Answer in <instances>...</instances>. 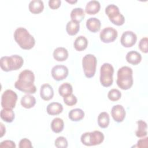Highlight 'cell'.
I'll use <instances>...</instances> for the list:
<instances>
[{
	"label": "cell",
	"mask_w": 148,
	"mask_h": 148,
	"mask_svg": "<svg viewBox=\"0 0 148 148\" xmlns=\"http://www.w3.org/2000/svg\"><path fill=\"white\" fill-rule=\"evenodd\" d=\"M69 119L72 121H79L82 120L84 117V112L79 108L72 109L68 113Z\"/></svg>",
	"instance_id": "cb8c5ba5"
},
{
	"label": "cell",
	"mask_w": 148,
	"mask_h": 148,
	"mask_svg": "<svg viewBox=\"0 0 148 148\" xmlns=\"http://www.w3.org/2000/svg\"><path fill=\"white\" fill-rule=\"evenodd\" d=\"M61 1L60 0H50L49 1V6L51 9H57L61 6Z\"/></svg>",
	"instance_id": "d590c367"
},
{
	"label": "cell",
	"mask_w": 148,
	"mask_h": 148,
	"mask_svg": "<svg viewBox=\"0 0 148 148\" xmlns=\"http://www.w3.org/2000/svg\"><path fill=\"white\" fill-rule=\"evenodd\" d=\"M0 124H1V137H2L3 136V135L5 134V132H6L5 127L3 125V124L2 123H1Z\"/></svg>",
	"instance_id": "f35d334b"
},
{
	"label": "cell",
	"mask_w": 148,
	"mask_h": 148,
	"mask_svg": "<svg viewBox=\"0 0 148 148\" xmlns=\"http://www.w3.org/2000/svg\"><path fill=\"white\" fill-rule=\"evenodd\" d=\"M0 147H10L15 148L16 145L15 143L10 140H5L2 142L0 144Z\"/></svg>",
	"instance_id": "8d00e7d4"
},
{
	"label": "cell",
	"mask_w": 148,
	"mask_h": 148,
	"mask_svg": "<svg viewBox=\"0 0 148 148\" xmlns=\"http://www.w3.org/2000/svg\"><path fill=\"white\" fill-rule=\"evenodd\" d=\"M126 112L124 107L121 105H116L112 107L111 115L113 120L117 122H122L125 117Z\"/></svg>",
	"instance_id": "4fadbf2b"
},
{
	"label": "cell",
	"mask_w": 148,
	"mask_h": 148,
	"mask_svg": "<svg viewBox=\"0 0 148 148\" xmlns=\"http://www.w3.org/2000/svg\"><path fill=\"white\" fill-rule=\"evenodd\" d=\"M51 129L55 133H60L62 131L64 127V123L62 119L56 117L54 118L51 123Z\"/></svg>",
	"instance_id": "83f0119b"
},
{
	"label": "cell",
	"mask_w": 148,
	"mask_h": 148,
	"mask_svg": "<svg viewBox=\"0 0 148 148\" xmlns=\"http://www.w3.org/2000/svg\"><path fill=\"white\" fill-rule=\"evenodd\" d=\"M136 35L131 31L124 32L120 39L121 45L125 47H131L133 46L136 43Z\"/></svg>",
	"instance_id": "8fae6325"
},
{
	"label": "cell",
	"mask_w": 148,
	"mask_h": 148,
	"mask_svg": "<svg viewBox=\"0 0 148 148\" xmlns=\"http://www.w3.org/2000/svg\"><path fill=\"white\" fill-rule=\"evenodd\" d=\"M34 81L35 76L33 72L25 69L20 73L18 80L14 83V87L23 92L34 94L36 91V86L34 84Z\"/></svg>",
	"instance_id": "6da1fadb"
},
{
	"label": "cell",
	"mask_w": 148,
	"mask_h": 148,
	"mask_svg": "<svg viewBox=\"0 0 148 148\" xmlns=\"http://www.w3.org/2000/svg\"><path fill=\"white\" fill-rule=\"evenodd\" d=\"M14 38L18 46L24 50L31 49L35 44L34 36L24 27H19L15 30Z\"/></svg>",
	"instance_id": "7a4b0ae2"
},
{
	"label": "cell",
	"mask_w": 148,
	"mask_h": 148,
	"mask_svg": "<svg viewBox=\"0 0 148 148\" xmlns=\"http://www.w3.org/2000/svg\"><path fill=\"white\" fill-rule=\"evenodd\" d=\"M101 23L96 17H91L86 21V27L91 32H97L100 30Z\"/></svg>",
	"instance_id": "2e32d148"
},
{
	"label": "cell",
	"mask_w": 148,
	"mask_h": 148,
	"mask_svg": "<svg viewBox=\"0 0 148 148\" xmlns=\"http://www.w3.org/2000/svg\"><path fill=\"white\" fill-rule=\"evenodd\" d=\"M147 143H148V138L145 137L144 138L139 139L136 146L135 147H147Z\"/></svg>",
	"instance_id": "74e56055"
},
{
	"label": "cell",
	"mask_w": 148,
	"mask_h": 148,
	"mask_svg": "<svg viewBox=\"0 0 148 148\" xmlns=\"http://www.w3.org/2000/svg\"><path fill=\"white\" fill-rule=\"evenodd\" d=\"M23 63V58L18 55L4 56L0 60L1 68L5 72L18 70L21 68Z\"/></svg>",
	"instance_id": "277c9868"
},
{
	"label": "cell",
	"mask_w": 148,
	"mask_h": 148,
	"mask_svg": "<svg viewBox=\"0 0 148 148\" xmlns=\"http://www.w3.org/2000/svg\"><path fill=\"white\" fill-rule=\"evenodd\" d=\"M20 103L21 106L24 108L30 109L33 108L36 104V99L34 96L28 94L24 95L21 98Z\"/></svg>",
	"instance_id": "44dd1931"
},
{
	"label": "cell",
	"mask_w": 148,
	"mask_h": 148,
	"mask_svg": "<svg viewBox=\"0 0 148 148\" xmlns=\"http://www.w3.org/2000/svg\"><path fill=\"white\" fill-rule=\"evenodd\" d=\"M118 34L117 30L113 27H108L103 28L100 32L99 37L101 40L105 43H109L114 42L117 37Z\"/></svg>",
	"instance_id": "30bf717a"
},
{
	"label": "cell",
	"mask_w": 148,
	"mask_h": 148,
	"mask_svg": "<svg viewBox=\"0 0 148 148\" xmlns=\"http://www.w3.org/2000/svg\"><path fill=\"white\" fill-rule=\"evenodd\" d=\"M97 58L93 54H86L82 60V66L84 75L87 78L92 77L96 72Z\"/></svg>",
	"instance_id": "8992f818"
},
{
	"label": "cell",
	"mask_w": 148,
	"mask_h": 148,
	"mask_svg": "<svg viewBox=\"0 0 148 148\" xmlns=\"http://www.w3.org/2000/svg\"><path fill=\"white\" fill-rule=\"evenodd\" d=\"M88 45V40L84 36H79L75 39L73 46L75 49L79 51H82L85 50Z\"/></svg>",
	"instance_id": "7402d4cb"
},
{
	"label": "cell",
	"mask_w": 148,
	"mask_h": 148,
	"mask_svg": "<svg viewBox=\"0 0 148 148\" xmlns=\"http://www.w3.org/2000/svg\"><path fill=\"white\" fill-rule=\"evenodd\" d=\"M103 140L104 135L99 131L85 132L82 135L80 138L82 143L88 146L100 145Z\"/></svg>",
	"instance_id": "5b68a950"
},
{
	"label": "cell",
	"mask_w": 148,
	"mask_h": 148,
	"mask_svg": "<svg viewBox=\"0 0 148 148\" xmlns=\"http://www.w3.org/2000/svg\"><path fill=\"white\" fill-rule=\"evenodd\" d=\"M62 110L63 106L60 103L58 102H51L49 103L46 108V111L47 113L51 116L58 115L62 113Z\"/></svg>",
	"instance_id": "d6986e66"
},
{
	"label": "cell",
	"mask_w": 148,
	"mask_h": 148,
	"mask_svg": "<svg viewBox=\"0 0 148 148\" xmlns=\"http://www.w3.org/2000/svg\"><path fill=\"white\" fill-rule=\"evenodd\" d=\"M20 148H32V145L31 142L27 138H23L20 140L18 145Z\"/></svg>",
	"instance_id": "e575fe53"
},
{
	"label": "cell",
	"mask_w": 148,
	"mask_h": 148,
	"mask_svg": "<svg viewBox=\"0 0 148 148\" xmlns=\"http://www.w3.org/2000/svg\"><path fill=\"white\" fill-rule=\"evenodd\" d=\"M114 68L109 63H104L102 65L100 69V83L105 87H108L112 85L113 82V75Z\"/></svg>",
	"instance_id": "52a82bcc"
},
{
	"label": "cell",
	"mask_w": 148,
	"mask_h": 148,
	"mask_svg": "<svg viewBox=\"0 0 148 148\" xmlns=\"http://www.w3.org/2000/svg\"><path fill=\"white\" fill-rule=\"evenodd\" d=\"M132 69L127 66L120 68L117 71V85L123 90L130 89L133 85Z\"/></svg>",
	"instance_id": "3957f363"
},
{
	"label": "cell",
	"mask_w": 148,
	"mask_h": 148,
	"mask_svg": "<svg viewBox=\"0 0 148 148\" xmlns=\"http://www.w3.org/2000/svg\"><path fill=\"white\" fill-rule=\"evenodd\" d=\"M147 42L148 38L147 37H145L140 39L138 45L139 49L142 52L144 53H147Z\"/></svg>",
	"instance_id": "836d02e7"
},
{
	"label": "cell",
	"mask_w": 148,
	"mask_h": 148,
	"mask_svg": "<svg viewBox=\"0 0 148 148\" xmlns=\"http://www.w3.org/2000/svg\"><path fill=\"white\" fill-rule=\"evenodd\" d=\"M121 92L116 88H113L109 90L108 94V97L109 100L112 101H117L121 98Z\"/></svg>",
	"instance_id": "4dcf8cb0"
},
{
	"label": "cell",
	"mask_w": 148,
	"mask_h": 148,
	"mask_svg": "<svg viewBox=\"0 0 148 148\" xmlns=\"http://www.w3.org/2000/svg\"><path fill=\"white\" fill-rule=\"evenodd\" d=\"M105 13L108 16L109 20L113 24L120 26L124 24L125 18L124 16L120 12L119 8L114 5L110 4L105 8Z\"/></svg>",
	"instance_id": "ba28073f"
},
{
	"label": "cell",
	"mask_w": 148,
	"mask_h": 148,
	"mask_svg": "<svg viewBox=\"0 0 148 148\" xmlns=\"http://www.w3.org/2000/svg\"><path fill=\"white\" fill-rule=\"evenodd\" d=\"M110 122L109 114L106 112H102L98 116V124L102 128H106L108 127Z\"/></svg>",
	"instance_id": "f1b7e54d"
},
{
	"label": "cell",
	"mask_w": 148,
	"mask_h": 148,
	"mask_svg": "<svg viewBox=\"0 0 148 148\" xmlns=\"http://www.w3.org/2000/svg\"><path fill=\"white\" fill-rule=\"evenodd\" d=\"M0 116L3 121L7 123H12L15 117L13 109L7 108H3V109L1 110Z\"/></svg>",
	"instance_id": "d4e9b609"
},
{
	"label": "cell",
	"mask_w": 148,
	"mask_h": 148,
	"mask_svg": "<svg viewBox=\"0 0 148 148\" xmlns=\"http://www.w3.org/2000/svg\"><path fill=\"white\" fill-rule=\"evenodd\" d=\"M64 102L68 106H73L76 104L77 102V98L73 94H71L66 97H63Z\"/></svg>",
	"instance_id": "d6a6232c"
},
{
	"label": "cell",
	"mask_w": 148,
	"mask_h": 148,
	"mask_svg": "<svg viewBox=\"0 0 148 148\" xmlns=\"http://www.w3.org/2000/svg\"><path fill=\"white\" fill-rule=\"evenodd\" d=\"M66 2H69V3H76V2H77V1H66Z\"/></svg>",
	"instance_id": "ab89813d"
},
{
	"label": "cell",
	"mask_w": 148,
	"mask_h": 148,
	"mask_svg": "<svg viewBox=\"0 0 148 148\" xmlns=\"http://www.w3.org/2000/svg\"><path fill=\"white\" fill-rule=\"evenodd\" d=\"M100 8V3L98 1L94 0L89 1L87 3L85 8V11L88 14H95L99 11Z\"/></svg>",
	"instance_id": "ffe728a7"
},
{
	"label": "cell",
	"mask_w": 148,
	"mask_h": 148,
	"mask_svg": "<svg viewBox=\"0 0 148 148\" xmlns=\"http://www.w3.org/2000/svg\"><path fill=\"white\" fill-rule=\"evenodd\" d=\"M54 91L53 87L49 84L42 85L40 89V96L44 101H49L53 98Z\"/></svg>",
	"instance_id": "5bb4252c"
},
{
	"label": "cell",
	"mask_w": 148,
	"mask_h": 148,
	"mask_svg": "<svg viewBox=\"0 0 148 148\" xmlns=\"http://www.w3.org/2000/svg\"><path fill=\"white\" fill-rule=\"evenodd\" d=\"M17 100V94L12 90H6L1 97V106L3 108L13 109L16 106Z\"/></svg>",
	"instance_id": "9c48e42d"
},
{
	"label": "cell",
	"mask_w": 148,
	"mask_h": 148,
	"mask_svg": "<svg viewBox=\"0 0 148 148\" xmlns=\"http://www.w3.org/2000/svg\"><path fill=\"white\" fill-rule=\"evenodd\" d=\"M125 58L128 63L136 65L140 62L142 60V56L139 53L132 50L127 53Z\"/></svg>",
	"instance_id": "ac0fdd59"
},
{
	"label": "cell",
	"mask_w": 148,
	"mask_h": 148,
	"mask_svg": "<svg viewBox=\"0 0 148 148\" xmlns=\"http://www.w3.org/2000/svg\"><path fill=\"white\" fill-rule=\"evenodd\" d=\"M70 16L72 20L77 21L80 23V22H81L84 19L85 14L82 8H76L71 11Z\"/></svg>",
	"instance_id": "4316f807"
},
{
	"label": "cell",
	"mask_w": 148,
	"mask_h": 148,
	"mask_svg": "<svg viewBox=\"0 0 148 148\" xmlns=\"http://www.w3.org/2000/svg\"><path fill=\"white\" fill-rule=\"evenodd\" d=\"M68 68L63 65H57L51 69V75L57 81H61L65 79L68 75Z\"/></svg>",
	"instance_id": "7c38bea8"
},
{
	"label": "cell",
	"mask_w": 148,
	"mask_h": 148,
	"mask_svg": "<svg viewBox=\"0 0 148 148\" xmlns=\"http://www.w3.org/2000/svg\"><path fill=\"white\" fill-rule=\"evenodd\" d=\"M136 123L138 124V129L135 132L136 136L138 138H143L146 136L147 134V123L142 120L137 121Z\"/></svg>",
	"instance_id": "484cf974"
},
{
	"label": "cell",
	"mask_w": 148,
	"mask_h": 148,
	"mask_svg": "<svg viewBox=\"0 0 148 148\" xmlns=\"http://www.w3.org/2000/svg\"><path fill=\"white\" fill-rule=\"evenodd\" d=\"M54 145L58 148H66L68 147V143L65 137L59 136L55 140Z\"/></svg>",
	"instance_id": "1f68e13d"
},
{
	"label": "cell",
	"mask_w": 148,
	"mask_h": 148,
	"mask_svg": "<svg viewBox=\"0 0 148 148\" xmlns=\"http://www.w3.org/2000/svg\"><path fill=\"white\" fill-rule=\"evenodd\" d=\"M80 29V23L71 20L68 22L66 25V31L68 35L71 36H74L77 34Z\"/></svg>",
	"instance_id": "603a6c76"
},
{
	"label": "cell",
	"mask_w": 148,
	"mask_h": 148,
	"mask_svg": "<svg viewBox=\"0 0 148 148\" xmlns=\"http://www.w3.org/2000/svg\"><path fill=\"white\" fill-rule=\"evenodd\" d=\"M72 86L68 83H64L62 84L58 88V93L62 97H66L72 94Z\"/></svg>",
	"instance_id": "f546056e"
},
{
	"label": "cell",
	"mask_w": 148,
	"mask_h": 148,
	"mask_svg": "<svg viewBox=\"0 0 148 148\" xmlns=\"http://www.w3.org/2000/svg\"><path fill=\"white\" fill-rule=\"evenodd\" d=\"M28 9L32 14H39L44 9V3L40 0L31 1L28 5Z\"/></svg>",
	"instance_id": "9a60e30c"
},
{
	"label": "cell",
	"mask_w": 148,
	"mask_h": 148,
	"mask_svg": "<svg viewBox=\"0 0 148 148\" xmlns=\"http://www.w3.org/2000/svg\"><path fill=\"white\" fill-rule=\"evenodd\" d=\"M53 56L56 61H64L68 57V51L65 47H59L54 50Z\"/></svg>",
	"instance_id": "e0dca14e"
}]
</instances>
